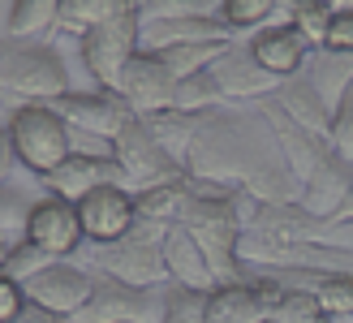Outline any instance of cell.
<instances>
[{"mask_svg":"<svg viewBox=\"0 0 353 323\" xmlns=\"http://www.w3.org/2000/svg\"><path fill=\"white\" fill-rule=\"evenodd\" d=\"M82 65L91 69V82L99 91H112L121 86V69H125L138 52H143V17L138 13H125V17H112L95 30H86L82 39Z\"/></svg>","mask_w":353,"mask_h":323,"instance_id":"cell-6","label":"cell"},{"mask_svg":"<svg viewBox=\"0 0 353 323\" xmlns=\"http://www.w3.org/2000/svg\"><path fill=\"white\" fill-rule=\"evenodd\" d=\"M220 22L233 26L237 35H254L263 26L280 22V0H220Z\"/></svg>","mask_w":353,"mask_h":323,"instance_id":"cell-27","label":"cell"},{"mask_svg":"<svg viewBox=\"0 0 353 323\" xmlns=\"http://www.w3.org/2000/svg\"><path fill=\"white\" fill-rule=\"evenodd\" d=\"M13 168H17V151H13V138H9V130H0V190L9 186Z\"/></svg>","mask_w":353,"mask_h":323,"instance_id":"cell-38","label":"cell"},{"mask_svg":"<svg viewBox=\"0 0 353 323\" xmlns=\"http://www.w3.org/2000/svg\"><path fill=\"white\" fill-rule=\"evenodd\" d=\"M211 78L220 82V91L228 104H259V99H268L280 91V78H272L268 69H263L254 61V52L245 39L237 43H228V52L211 65Z\"/></svg>","mask_w":353,"mask_h":323,"instance_id":"cell-12","label":"cell"},{"mask_svg":"<svg viewBox=\"0 0 353 323\" xmlns=\"http://www.w3.org/2000/svg\"><path fill=\"white\" fill-rule=\"evenodd\" d=\"M164 315V289H138L112 276H95L91 302L74 315L78 323H160Z\"/></svg>","mask_w":353,"mask_h":323,"instance_id":"cell-7","label":"cell"},{"mask_svg":"<svg viewBox=\"0 0 353 323\" xmlns=\"http://www.w3.org/2000/svg\"><path fill=\"white\" fill-rule=\"evenodd\" d=\"M17 237H0V267H5V259H9V246H13Z\"/></svg>","mask_w":353,"mask_h":323,"instance_id":"cell-41","label":"cell"},{"mask_svg":"<svg viewBox=\"0 0 353 323\" xmlns=\"http://www.w3.org/2000/svg\"><path fill=\"white\" fill-rule=\"evenodd\" d=\"M220 0H138L143 22H176V17H216Z\"/></svg>","mask_w":353,"mask_h":323,"instance_id":"cell-32","label":"cell"},{"mask_svg":"<svg viewBox=\"0 0 353 323\" xmlns=\"http://www.w3.org/2000/svg\"><path fill=\"white\" fill-rule=\"evenodd\" d=\"M327 151L353 164V86H349V95L341 99V108L332 112V138H327Z\"/></svg>","mask_w":353,"mask_h":323,"instance_id":"cell-34","label":"cell"},{"mask_svg":"<svg viewBox=\"0 0 353 323\" xmlns=\"http://www.w3.org/2000/svg\"><path fill=\"white\" fill-rule=\"evenodd\" d=\"M268 306L254 293V284H224L207 297V323H268Z\"/></svg>","mask_w":353,"mask_h":323,"instance_id":"cell-23","label":"cell"},{"mask_svg":"<svg viewBox=\"0 0 353 323\" xmlns=\"http://www.w3.org/2000/svg\"><path fill=\"white\" fill-rule=\"evenodd\" d=\"M332 9H353V0H327Z\"/></svg>","mask_w":353,"mask_h":323,"instance_id":"cell-43","label":"cell"},{"mask_svg":"<svg viewBox=\"0 0 353 323\" xmlns=\"http://www.w3.org/2000/svg\"><path fill=\"white\" fill-rule=\"evenodd\" d=\"M22 311H26V289L0 272V323H13Z\"/></svg>","mask_w":353,"mask_h":323,"instance_id":"cell-37","label":"cell"},{"mask_svg":"<svg viewBox=\"0 0 353 323\" xmlns=\"http://www.w3.org/2000/svg\"><path fill=\"white\" fill-rule=\"evenodd\" d=\"M224 52H228V43H172L164 52H155V57L164 61V69L176 82H185L194 74H203V69H211Z\"/></svg>","mask_w":353,"mask_h":323,"instance_id":"cell-25","label":"cell"},{"mask_svg":"<svg viewBox=\"0 0 353 323\" xmlns=\"http://www.w3.org/2000/svg\"><path fill=\"white\" fill-rule=\"evenodd\" d=\"M99 186H121V168L117 159H95V155H69L57 173L43 177V190L52 199H65V203H82L91 190Z\"/></svg>","mask_w":353,"mask_h":323,"instance_id":"cell-16","label":"cell"},{"mask_svg":"<svg viewBox=\"0 0 353 323\" xmlns=\"http://www.w3.org/2000/svg\"><path fill=\"white\" fill-rule=\"evenodd\" d=\"M268 323H276V319H268Z\"/></svg>","mask_w":353,"mask_h":323,"instance_id":"cell-44","label":"cell"},{"mask_svg":"<svg viewBox=\"0 0 353 323\" xmlns=\"http://www.w3.org/2000/svg\"><path fill=\"white\" fill-rule=\"evenodd\" d=\"M22 289H26V302H34V306L74 319V315L86 306V302H91L95 272L78 267L74 259H61V263H52L43 276H34L30 284H22Z\"/></svg>","mask_w":353,"mask_h":323,"instance_id":"cell-11","label":"cell"},{"mask_svg":"<svg viewBox=\"0 0 353 323\" xmlns=\"http://www.w3.org/2000/svg\"><path fill=\"white\" fill-rule=\"evenodd\" d=\"M112 159H117V168H121V186H125L134 199H138V194H147V190L176 186V182H185V177H190L176 159L164 155V147L151 138V130L138 117L112 138Z\"/></svg>","mask_w":353,"mask_h":323,"instance_id":"cell-5","label":"cell"},{"mask_svg":"<svg viewBox=\"0 0 353 323\" xmlns=\"http://www.w3.org/2000/svg\"><path fill=\"white\" fill-rule=\"evenodd\" d=\"M164 267H168L172 284H185V289H199V293H216L220 289L207 255L199 250V242H194L181 224H172L168 242H164Z\"/></svg>","mask_w":353,"mask_h":323,"instance_id":"cell-18","label":"cell"},{"mask_svg":"<svg viewBox=\"0 0 353 323\" xmlns=\"http://www.w3.org/2000/svg\"><path fill=\"white\" fill-rule=\"evenodd\" d=\"M181 228L190 233L199 250L207 255L216 284H245V267L237 259V242H241V220L233 207V190L207 186V182H190V207L181 215Z\"/></svg>","mask_w":353,"mask_h":323,"instance_id":"cell-1","label":"cell"},{"mask_svg":"<svg viewBox=\"0 0 353 323\" xmlns=\"http://www.w3.org/2000/svg\"><path fill=\"white\" fill-rule=\"evenodd\" d=\"M302 78L319 91V99L336 112L341 99L349 95V86H353V57H336V52H323V48H314L310 57H306V69H302Z\"/></svg>","mask_w":353,"mask_h":323,"instance_id":"cell-21","label":"cell"},{"mask_svg":"<svg viewBox=\"0 0 353 323\" xmlns=\"http://www.w3.org/2000/svg\"><path fill=\"white\" fill-rule=\"evenodd\" d=\"M310 293L332 323H353V276H323Z\"/></svg>","mask_w":353,"mask_h":323,"instance_id":"cell-31","label":"cell"},{"mask_svg":"<svg viewBox=\"0 0 353 323\" xmlns=\"http://www.w3.org/2000/svg\"><path fill=\"white\" fill-rule=\"evenodd\" d=\"M272 319L276 323H332L319 302H314V293H302V289H285V297L272 306Z\"/></svg>","mask_w":353,"mask_h":323,"instance_id":"cell-33","label":"cell"},{"mask_svg":"<svg viewBox=\"0 0 353 323\" xmlns=\"http://www.w3.org/2000/svg\"><path fill=\"white\" fill-rule=\"evenodd\" d=\"M138 215L143 220H155V224H181V215L190 207V177L176 186H160V190H147L134 199Z\"/></svg>","mask_w":353,"mask_h":323,"instance_id":"cell-26","label":"cell"},{"mask_svg":"<svg viewBox=\"0 0 353 323\" xmlns=\"http://www.w3.org/2000/svg\"><path fill=\"white\" fill-rule=\"evenodd\" d=\"M143 125L151 130V138L164 147V155L176 159V164L185 168V159H190V151H194V138H199L203 117H199V112H181V108H168V112L147 117Z\"/></svg>","mask_w":353,"mask_h":323,"instance_id":"cell-22","label":"cell"},{"mask_svg":"<svg viewBox=\"0 0 353 323\" xmlns=\"http://www.w3.org/2000/svg\"><path fill=\"white\" fill-rule=\"evenodd\" d=\"M9 138H13V151H17V164H26L34 177L57 173L69 155H74V147H69V125L52 112V108L34 104V108H17V112H9Z\"/></svg>","mask_w":353,"mask_h":323,"instance_id":"cell-4","label":"cell"},{"mask_svg":"<svg viewBox=\"0 0 353 323\" xmlns=\"http://www.w3.org/2000/svg\"><path fill=\"white\" fill-rule=\"evenodd\" d=\"M125 13H138V0H61L57 26H52V30L82 39L86 30L112 22V17H125Z\"/></svg>","mask_w":353,"mask_h":323,"instance_id":"cell-20","label":"cell"},{"mask_svg":"<svg viewBox=\"0 0 353 323\" xmlns=\"http://www.w3.org/2000/svg\"><path fill=\"white\" fill-rule=\"evenodd\" d=\"M172 108L207 117V112H220V108H228V99H224V91H220V82L211 78V69H203V74L176 82V99H172Z\"/></svg>","mask_w":353,"mask_h":323,"instance_id":"cell-28","label":"cell"},{"mask_svg":"<svg viewBox=\"0 0 353 323\" xmlns=\"http://www.w3.org/2000/svg\"><path fill=\"white\" fill-rule=\"evenodd\" d=\"M52 263H61V259H52L48 250H39L34 242L17 237V242L9 246V259H5V267H0V272H5L9 280H17V284H30L34 276H43Z\"/></svg>","mask_w":353,"mask_h":323,"instance_id":"cell-29","label":"cell"},{"mask_svg":"<svg viewBox=\"0 0 353 323\" xmlns=\"http://www.w3.org/2000/svg\"><path fill=\"white\" fill-rule=\"evenodd\" d=\"M245 43H250L254 61L268 69L272 78H280V82L297 78V74L306 69V57H310L306 39H302V35H297L289 22H272V26H263V30H254Z\"/></svg>","mask_w":353,"mask_h":323,"instance_id":"cell-15","label":"cell"},{"mask_svg":"<svg viewBox=\"0 0 353 323\" xmlns=\"http://www.w3.org/2000/svg\"><path fill=\"white\" fill-rule=\"evenodd\" d=\"M259 112L268 117V125H272V134H276V147H280V155H285V164H289V173L297 177V186L306 182V177L323 164V159L332 155L327 151V142L323 138H314V134H306L297 121H289L285 112L276 108V99L268 95V99H259Z\"/></svg>","mask_w":353,"mask_h":323,"instance_id":"cell-14","label":"cell"},{"mask_svg":"<svg viewBox=\"0 0 353 323\" xmlns=\"http://www.w3.org/2000/svg\"><path fill=\"white\" fill-rule=\"evenodd\" d=\"M26 215H30V203L22 199V190L13 186L0 190V237H22Z\"/></svg>","mask_w":353,"mask_h":323,"instance_id":"cell-35","label":"cell"},{"mask_svg":"<svg viewBox=\"0 0 353 323\" xmlns=\"http://www.w3.org/2000/svg\"><path fill=\"white\" fill-rule=\"evenodd\" d=\"M117 95L130 104V112L138 121H147L155 112H168L176 99V78L164 69V61L155 52H138V57L121 69V86Z\"/></svg>","mask_w":353,"mask_h":323,"instance_id":"cell-9","label":"cell"},{"mask_svg":"<svg viewBox=\"0 0 353 323\" xmlns=\"http://www.w3.org/2000/svg\"><path fill=\"white\" fill-rule=\"evenodd\" d=\"M78 267L95 276H112L121 284H138V289H164L168 284V267H164V246H147L138 237H121V242H86L78 255H74Z\"/></svg>","mask_w":353,"mask_h":323,"instance_id":"cell-3","label":"cell"},{"mask_svg":"<svg viewBox=\"0 0 353 323\" xmlns=\"http://www.w3.org/2000/svg\"><path fill=\"white\" fill-rule=\"evenodd\" d=\"M332 220H336V224H345V220H353V190H349V199H345V207H341L336 215H332Z\"/></svg>","mask_w":353,"mask_h":323,"instance_id":"cell-40","label":"cell"},{"mask_svg":"<svg viewBox=\"0 0 353 323\" xmlns=\"http://www.w3.org/2000/svg\"><path fill=\"white\" fill-rule=\"evenodd\" d=\"M13 323H78V319H69V315H57V311H43V306H34V302H26V311L17 315Z\"/></svg>","mask_w":353,"mask_h":323,"instance_id":"cell-39","label":"cell"},{"mask_svg":"<svg viewBox=\"0 0 353 323\" xmlns=\"http://www.w3.org/2000/svg\"><path fill=\"white\" fill-rule=\"evenodd\" d=\"M349 190H353V164H349V159H341V155H327L323 164L302 182L297 207L310 211V215H319V220H332V215L345 207Z\"/></svg>","mask_w":353,"mask_h":323,"instance_id":"cell-17","label":"cell"},{"mask_svg":"<svg viewBox=\"0 0 353 323\" xmlns=\"http://www.w3.org/2000/svg\"><path fill=\"white\" fill-rule=\"evenodd\" d=\"M332 9L327 0H280V22H289L297 35L306 39V48H323L327 26H332Z\"/></svg>","mask_w":353,"mask_h":323,"instance_id":"cell-24","label":"cell"},{"mask_svg":"<svg viewBox=\"0 0 353 323\" xmlns=\"http://www.w3.org/2000/svg\"><path fill=\"white\" fill-rule=\"evenodd\" d=\"M74 91L69 82L65 57L48 43H13L9 39V57H5V74H0V108H34V104H57L61 95Z\"/></svg>","mask_w":353,"mask_h":323,"instance_id":"cell-2","label":"cell"},{"mask_svg":"<svg viewBox=\"0 0 353 323\" xmlns=\"http://www.w3.org/2000/svg\"><path fill=\"white\" fill-rule=\"evenodd\" d=\"M48 108L69 125V130H86V134L108 138V142L134 121L130 104L121 95H112V91H99V86H95V91H69V95H61L57 104H48Z\"/></svg>","mask_w":353,"mask_h":323,"instance_id":"cell-8","label":"cell"},{"mask_svg":"<svg viewBox=\"0 0 353 323\" xmlns=\"http://www.w3.org/2000/svg\"><path fill=\"white\" fill-rule=\"evenodd\" d=\"M22 237L34 242L39 250H48L52 259H74L78 250L86 246L78 207L65 203V199H52V194H48V199H39V203H30V215H26Z\"/></svg>","mask_w":353,"mask_h":323,"instance_id":"cell-10","label":"cell"},{"mask_svg":"<svg viewBox=\"0 0 353 323\" xmlns=\"http://www.w3.org/2000/svg\"><path fill=\"white\" fill-rule=\"evenodd\" d=\"M5 57H9V39H0V74H5Z\"/></svg>","mask_w":353,"mask_h":323,"instance_id":"cell-42","label":"cell"},{"mask_svg":"<svg viewBox=\"0 0 353 323\" xmlns=\"http://www.w3.org/2000/svg\"><path fill=\"white\" fill-rule=\"evenodd\" d=\"M78 220H82L86 242H95V246L121 242V237L134 228V220H138L134 194H130L125 186H99V190H91V194L78 203Z\"/></svg>","mask_w":353,"mask_h":323,"instance_id":"cell-13","label":"cell"},{"mask_svg":"<svg viewBox=\"0 0 353 323\" xmlns=\"http://www.w3.org/2000/svg\"><path fill=\"white\" fill-rule=\"evenodd\" d=\"M276 99V108L285 112L289 121H297L306 134H314V138H332V108L319 99V91L297 74V78H289V82H280V91L272 95Z\"/></svg>","mask_w":353,"mask_h":323,"instance_id":"cell-19","label":"cell"},{"mask_svg":"<svg viewBox=\"0 0 353 323\" xmlns=\"http://www.w3.org/2000/svg\"><path fill=\"white\" fill-rule=\"evenodd\" d=\"M207 297L199 289H185V284H164V315L160 323H207Z\"/></svg>","mask_w":353,"mask_h":323,"instance_id":"cell-30","label":"cell"},{"mask_svg":"<svg viewBox=\"0 0 353 323\" xmlns=\"http://www.w3.org/2000/svg\"><path fill=\"white\" fill-rule=\"evenodd\" d=\"M323 52H336V57H353V9H336L327 26Z\"/></svg>","mask_w":353,"mask_h":323,"instance_id":"cell-36","label":"cell"}]
</instances>
